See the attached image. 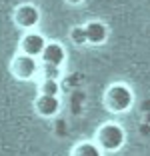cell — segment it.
Returning <instances> with one entry per match:
<instances>
[{
	"label": "cell",
	"mask_w": 150,
	"mask_h": 156,
	"mask_svg": "<svg viewBox=\"0 0 150 156\" xmlns=\"http://www.w3.org/2000/svg\"><path fill=\"white\" fill-rule=\"evenodd\" d=\"M98 142L106 148V150H118L124 144V130L118 124H108L98 132Z\"/></svg>",
	"instance_id": "obj_1"
},
{
	"label": "cell",
	"mask_w": 150,
	"mask_h": 156,
	"mask_svg": "<svg viewBox=\"0 0 150 156\" xmlns=\"http://www.w3.org/2000/svg\"><path fill=\"white\" fill-rule=\"evenodd\" d=\"M106 102H108V108L116 112H122L126 108H130L132 104V92L126 86H112L106 94Z\"/></svg>",
	"instance_id": "obj_2"
},
{
	"label": "cell",
	"mask_w": 150,
	"mask_h": 156,
	"mask_svg": "<svg viewBox=\"0 0 150 156\" xmlns=\"http://www.w3.org/2000/svg\"><path fill=\"white\" fill-rule=\"evenodd\" d=\"M36 70H38V64H36V58H34V56L20 54V56H16V60L12 62V72L18 78H22V80L32 78L36 74Z\"/></svg>",
	"instance_id": "obj_3"
},
{
	"label": "cell",
	"mask_w": 150,
	"mask_h": 156,
	"mask_svg": "<svg viewBox=\"0 0 150 156\" xmlns=\"http://www.w3.org/2000/svg\"><path fill=\"white\" fill-rule=\"evenodd\" d=\"M42 60H44V64L48 66H60L64 62V48L60 44H56V42H52V44H46L44 50H42Z\"/></svg>",
	"instance_id": "obj_4"
},
{
	"label": "cell",
	"mask_w": 150,
	"mask_h": 156,
	"mask_svg": "<svg viewBox=\"0 0 150 156\" xmlns=\"http://www.w3.org/2000/svg\"><path fill=\"white\" fill-rule=\"evenodd\" d=\"M44 46H46V40L40 34H26V36L22 38V50H24V54H28V56L42 54Z\"/></svg>",
	"instance_id": "obj_5"
},
{
	"label": "cell",
	"mask_w": 150,
	"mask_h": 156,
	"mask_svg": "<svg viewBox=\"0 0 150 156\" xmlns=\"http://www.w3.org/2000/svg\"><path fill=\"white\" fill-rule=\"evenodd\" d=\"M40 18V14H38V8L36 6H30V4H24L16 10V22L20 26H34Z\"/></svg>",
	"instance_id": "obj_6"
},
{
	"label": "cell",
	"mask_w": 150,
	"mask_h": 156,
	"mask_svg": "<svg viewBox=\"0 0 150 156\" xmlns=\"http://www.w3.org/2000/svg\"><path fill=\"white\" fill-rule=\"evenodd\" d=\"M84 32H86V42L92 44H100V42L106 40V26L102 22H90L84 26Z\"/></svg>",
	"instance_id": "obj_7"
},
{
	"label": "cell",
	"mask_w": 150,
	"mask_h": 156,
	"mask_svg": "<svg viewBox=\"0 0 150 156\" xmlns=\"http://www.w3.org/2000/svg\"><path fill=\"white\" fill-rule=\"evenodd\" d=\"M36 108L42 116H54L60 108V102H58L56 96H44V94H42L36 102Z\"/></svg>",
	"instance_id": "obj_8"
},
{
	"label": "cell",
	"mask_w": 150,
	"mask_h": 156,
	"mask_svg": "<svg viewBox=\"0 0 150 156\" xmlns=\"http://www.w3.org/2000/svg\"><path fill=\"white\" fill-rule=\"evenodd\" d=\"M74 156H100V150L94 144H80L74 152Z\"/></svg>",
	"instance_id": "obj_9"
},
{
	"label": "cell",
	"mask_w": 150,
	"mask_h": 156,
	"mask_svg": "<svg viewBox=\"0 0 150 156\" xmlns=\"http://www.w3.org/2000/svg\"><path fill=\"white\" fill-rule=\"evenodd\" d=\"M42 94H44V96H56V94H58V82H56V80H44V84H42Z\"/></svg>",
	"instance_id": "obj_10"
},
{
	"label": "cell",
	"mask_w": 150,
	"mask_h": 156,
	"mask_svg": "<svg viewBox=\"0 0 150 156\" xmlns=\"http://www.w3.org/2000/svg\"><path fill=\"white\" fill-rule=\"evenodd\" d=\"M44 78L46 80H56L58 78V74H60V70H58V66H48V64H44Z\"/></svg>",
	"instance_id": "obj_11"
},
{
	"label": "cell",
	"mask_w": 150,
	"mask_h": 156,
	"mask_svg": "<svg viewBox=\"0 0 150 156\" xmlns=\"http://www.w3.org/2000/svg\"><path fill=\"white\" fill-rule=\"evenodd\" d=\"M72 40L76 44H86V32H84V28H74L72 30Z\"/></svg>",
	"instance_id": "obj_12"
},
{
	"label": "cell",
	"mask_w": 150,
	"mask_h": 156,
	"mask_svg": "<svg viewBox=\"0 0 150 156\" xmlns=\"http://www.w3.org/2000/svg\"><path fill=\"white\" fill-rule=\"evenodd\" d=\"M68 2H72V4H78V2H82V0H68Z\"/></svg>",
	"instance_id": "obj_13"
}]
</instances>
